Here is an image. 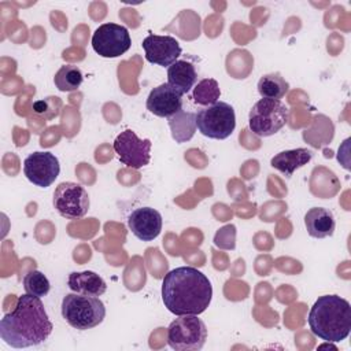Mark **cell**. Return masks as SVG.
<instances>
[{
	"instance_id": "ac0fdd59",
	"label": "cell",
	"mask_w": 351,
	"mask_h": 351,
	"mask_svg": "<svg viewBox=\"0 0 351 351\" xmlns=\"http://www.w3.org/2000/svg\"><path fill=\"white\" fill-rule=\"evenodd\" d=\"M197 74L195 66L186 60H176L167 69V84L182 95L188 93L196 84Z\"/></svg>"
},
{
	"instance_id": "9c48e42d",
	"label": "cell",
	"mask_w": 351,
	"mask_h": 351,
	"mask_svg": "<svg viewBox=\"0 0 351 351\" xmlns=\"http://www.w3.org/2000/svg\"><path fill=\"white\" fill-rule=\"evenodd\" d=\"M132 45L128 29L117 23L100 25L92 36V48L101 58H118Z\"/></svg>"
},
{
	"instance_id": "7a4b0ae2",
	"label": "cell",
	"mask_w": 351,
	"mask_h": 351,
	"mask_svg": "<svg viewBox=\"0 0 351 351\" xmlns=\"http://www.w3.org/2000/svg\"><path fill=\"white\" fill-rule=\"evenodd\" d=\"M213 287L206 274L192 266L170 270L162 281V300L174 315H199L210 306Z\"/></svg>"
},
{
	"instance_id": "30bf717a",
	"label": "cell",
	"mask_w": 351,
	"mask_h": 351,
	"mask_svg": "<svg viewBox=\"0 0 351 351\" xmlns=\"http://www.w3.org/2000/svg\"><path fill=\"white\" fill-rule=\"evenodd\" d=\"M152 143L140 138L132 129L121 132L114 140V151L122 165L132 169H141L149 163Z\"/></svg>"
},
{
	"instance_id": "44dd1931",
	"label": "cell",
	"mask_w": 351,
	"mask_h": 351,
	"mask_svg": "<svg viewBox=\"0 0 351 351\" xmlns=\"http://www.w3.org/2000/svg\"><path fill=\"white\" fill-rule=\"evenodd\" d=\"M82 80H84L82 71L77 66H73V64L62 66L53 77L55 86L62 92L77 90L81 86Z\"/></svg>"
},
{
	"instance_id": "6da1fadb",
	"label": "cell",
	"mask_w": 351,
	"mask_h": 351,
	"mask_svg": "<svg viewBox=\"0 0 351 351\" xmlns=\"http://www.w3.org/2000/svg\"><path fill=\"white\" fill-rule=\"evenodd\" d=\"M53 325L41 298L25 293L18 298L12 311L0 321V337L14 348H26L44 343Z\"/></svg>"
},
{
	"instance_id": "d4e9b609",
	"label": "cell",
	"mask_w": 351,
	"mask_h": 351,
	"mask_svg": "<svg viewBox=\"0 0 351 351\" xmlns=\"http://www.w3.org/2000/svg\"><path fill=\"white\" fill-rule=\"evenodd\" d=\"M62 103L58 97H47L44 100H38L33 104V111L51 119L53 117H56L59 114V108H60Z\"/></svg>"
},
{
	"instance_id": "2e32d148",
	"label": "cell",
	"mask_w": 351,
	"mask_h": 351,
	"mask_svg": "<svg viewBox=\"0 0 351 351\" xmlns=\"http://www.w3.org/2000/svg\"><path fill=\"white\" fill-rule=\"evenodd\" d=\"M67 287L73 292L89 296H100L107 289L106 281L97 273L90 270L70 273L67 278Z\"/></svg>"
},
{
	"instance_id": "4fadbf2b",
	"label": "cell",
	"mask_w": 351,
	"mask_h": 351,
	"mask_svg": "<svg viewBox=\"0 0 351 351\" xmlns=\"http://www.w3.org/2000/svg\"><path fill=\"white\" fill-rule=\"evenodd\" d=\"M147 110L156 117L170 118L182 110V93L171 85L160 84L147 97Z\"/></svg>"
},
{
	"instance_id": "7c38bea8",
	"label": "cell",
	"mask_w": 351,
	"mask_h": 351,
	"mask_svg": "<svg viewBox=\"0 0 351 351\" xmlns=\"http://www.w3.org/2000/svg\"><path fill=\"white\" fill-rule=\"evenodd\" d=\"M141 45L145 52V59L149 63L163 67L171 66L182 52L178 41L171 36L148 34Z\"/></svg>"
},
{
	"instance_id": "5b68a950",
	"label": "cell",
	"mask_w": 351,
	"mask_h": 351,
	"mask_svg": "<svg viewBox=\"0 0 351 351\" xmlns=\"http://www.w3.org/2000/svg\"><path fill=\"white\" fill-rule=\"evenodd\" d=\"M288 119L289 110L281 100L262 97L250 110L248 126L254 134L269 137L281 130Z\"/></svg>"
},
{
	"instance_id": "7402d4cb",
	"label": "cell",
	"mask_w": 351,
	"mask_h": 351,
	"mask_svg": "<svg viewBox=\"0 0 351 351\" xmlns=\"http://www.w3.org/2000/svg\"><path fill=\"white\" fill-rule=\"evenodd\" d=\"M193 100L196 104L200 106H211L217 101H219L221 90L217 80L214 78H204L197 82V85L193 86Z\"/></svg>"
},
{
	"instance_id": "d6986e66",
	"label": "cell",
	"mask_w": 351,
	"mask_h": 351,
	"mask_svg": "<svg viewBox=\"0 0 351 351\" xmlns=\"http://www.w3.org/2000/svg\"><path fill=\"white\" fill-rule=\"evenodd\" d=\"M169 128L171 132V137L176 143H186L189 141L196 132V114L180 110L177 114L167 118Z\"/></svg>"
},
{
	"instance_id": "e0dca14e",
	"label": "cell",
	"mask_w": 351,
	"mask_h": 351,
	"mask_svg": "<svg viewBox=\"0 0 351 351\" xmlns=\"http://www.w3.org/2000/svg\"><path fill=\"white\" fill-rule=\"evenodd\" d=\"M313 158V152L307 148H295L281 151L270 160L271 167L281 171L285 177H291L298 169L307 165Z\"/></svg>"
},
{
	"instance_id": "cb8c5ba5",
	"label": "cell",
	"mask_w": 351,
	"mask_h": 351,
	"mask_svg": "<svg viewBox=\"0 0 351 351\" xmlns=\"http://www.w3.org/2000/svg\"><path fill=\"white\" fill-rule=\"evenodd\" d=\"M236 226L225 225L214 236V244L222 250H233L236 247Z\"/></svg>"
},
{
	"instance_id": "5bb4252c",
	"label": "cell",
	"mask_w": 351,
	"mask_h": 351,
	"mask_svg": "<svg viewBox=\"0 0 351 351\" xmlns=\"http://www.w3.org/2000/svg\"><path fill=\"white\" fill-rule=\"evenodd\" d=\"M128 226L141 241H152L162 230V215L152 207H138L128 217Z\"/></svg>"
},
{
	"instance_id": "8fae6325",
	"label": "cell",
	"mask_w": 351,
	"mask_h": 351,
	"mask_svg": "<svg viewBox=\"0 0 351 351\" xmlns=\"http://www.w3.org/2000/svg\"><path fill=\"white\" fill-rule=\"evenodd\" d=\"M23 173L32 184L47 188L55 182L60 173L59 159L48 151L33 152L23 162Z\"/></svg>"
},
{
	"instance_id": "3957f363",
	"label": "cell",
	"mask_w": 351,
	"mask_h": 351,
	"mask_svg": "<svg viewBox=\"0 0 351 351\" xmlns=\"http://www.w3.org/2000/svg\"><path fill=\"white\" fill-rule=\"evenodd\" d=\"M307 321L317 337L328 343L341 341L351 330V304L339 295L319 296L311 306Z\"/></svg>"
},
{
	"instance_id": "52a82bcc",
	"label": "cell",
	"mask_w": 351,
	"mask_h": 351,
	"mask_svg": "<svg viewBox=\"0 0 351 351\" xmlns=\"http://www.w3.org/2000/svg\"><path fill=\"white\" fill-rule=\"evenodd\" d=\"M196 128L208 138H228L236 128L233 107L225 101H217L202 108L196 114Z\"/></svg>"
},
{
	"instance_id": "ba28073f",
	"label": "cell",
	"mask_w": 351,
	"mask_h": 351,
	"mask_svg": "<svg viewBox=\"0 0 351 351\" xmlns=\"http://www.w3.org/2000/svg\"><path fill=\"white\" fill-rule=\"evenodd\" d=\"M90 202L86 189L77 182H60L53 192V207L67 219H78L86 215Z\"/></svg>"
},
{
	"instance_id": "8992f818",
	"label": "cell",
	"mask_w": 351,
	"mask_h": 351,
	"mask_svg": "<svg viewBox=\"0 0 351 351\" xmlns=\"http://www.w3.org/2000/svg\"><path fill=\"white\" fill-rule=\"evenodd\" d=\"M206 340V324L193 314L178 315L167 328V344L177 351H197Z\"/></svg>"
},
{
	"instance_id": "ffe728a7",
	"label": "cell",
	"mask_w": 351,
	"mask_h": 351,
	"mask_svg": "<svg viewBox=\"0 0 351 351\" xmlns=\"http://www.w3.org/2000/svg\"><path fill=\"white\" fill-rule=\"evenodd\" d=\"M289 89V84L281 77L280 73L265 74L258 81V92L262 97L280 100Z\"/></svg>"
},
{
	"instance_id": "9a60e30c",
	"label": "cell",
	"mask_w": 351,
	"mask_h": 351,
	"mask_svg": "<svg viewBox=\"0 0 351 351\" xmlns=\"http://www.w3.org/2000/svg\"><path fill=\"white\" fill-rule=\"evenodd\" d=\"M304 225L307 233L314 239H325L335 232L333 213L324 207H313L304 215Z\"/></svg>"
},
{
	"instance_id": "603a6c76",
	"label": "cell",
	"mask_w": 351,
	"mask_h": 351,
	"mask_svg": "<svg viewBox=\"0 0 351 351\" xmlns=\"http://www.w3.org/2000/svg\"><path fill=\"white\" fill-rule=\"evenodd\" d=\"M23 288L26 293L43 298L49 292L51 284L40 270H30L23 277Z\"/></svg>"
},
{
	"instance_id": "277c9868",
	"label": "cell",
	"mask_w": 351,
	"mask_h": 351,
	"mask_svg": "<svg viewBox=\"0 0 351 351\" xmlns=\"http://www.w3.org/2000/svg\"><path fill=\"white\" fill-rule=\"evenodd\" d=\"M62 317L70 326L86 330L103 322L106 307L97 296L73 292L67 293L62 300Z\"/></svg>"
}]
</instances>
